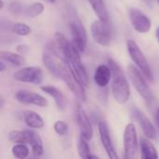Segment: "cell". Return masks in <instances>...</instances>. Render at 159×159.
Here are the masks:
<instances>
[{
  "mask_svg": "<svg viewBox=\"0 0 159 159\" xmlns=\"http://www.w3.org/2000/svg\"><path fill=\"white\" fill-rule=\"evenodd\" d=\"M69 26L74 45L80 52L85 51L88 43V34L83 23L77 17H72Z\"/></svg>",
  "mask_w": 159,
  "mask_h": 159,
  "instance_id": "7",
  "label": "cell"
},
{
  "mask_svg": "<svg viewBox=\"0 0 159 159\" xmlns=\"http://www.w3.org/2000/svg\"><path fill=\"white\" fill-rule=\"evenodd\" d=\"M54 130L60 136H65L68 133V125L61 120L56 121L54 124Z\"/></svg>",
  "mask_w": 159,
  "mask_h": 159,
  "instance_id": "27",
  "label": "cell"
},
{
  "mask_svg": "<svg viewBox=\"0 0 159 159\" xmlns=\"http://www.w3.org/2000/svg\"><path fill=\"white\" fill-rule=\"evenodd\" d=\"M12 31L15 34L20 35V36H26L29 35L32 33V29L30 26H28L25 23L22 22H16L12 25Z\"/></svg>",
  "mask_w": 159,
  "mask_h": 159,
  "instance_id": "25",
  "label": "cell"
},
{
  "mask_svg": "<svg viewBox=\"0 0 159 159\" xmlns=\"http://www.w3.org/2000/svg\"><path fill=\"white\" fill-rule=\"evenodd\" d=\"M13 78L19 82L39 85L43 80V72L40 67L28 66L18 70L13 75Z\"/></svg>",
  "mask_w": 159,
  "mask_h": 159,
  "instance_id": "8",
  "label": "cell"
},
{
  "mask_svg": "<svg viewBox=\"0 0 159 159\" xmlns=\"http://www.w3.org/2000/svg\"><path fill=\"white\" fill-rule=\"evenodd\" d=\"M96 14V16L102 20H109L108 11L106 9V7L103 3V0H88Z\"/></svg>",
  "mask_w": 159,
  "mask_h": 159,
  "instance_id": "19",
  "label": "cell"
},
{
  "mask_svg": "<svg viewBox=\"0 0 159 159\" xmlns=\"http://www.w3.org/2000/svg\"><path fill=\"white\" fill-rule=\"evenodd\" d=\"M44 10V5L40 2H35L33 3L30 6H25L24 11H23V16L26 18H35L39 16Z\"/></svg>",
  "mask_w": 159,
  "mask_h": 159,
  "instance_id": "22",
  "label": "cell"
},
{
  "mask_svg": "<svg viewBox=\"0 0 159 159\" xmlns=\"http://www.w3.org/2000/svg\"><path fill=\"white\" fill-rule=\"evenodd\" d=\"M140 148L142 152V157L144 159H156L158 157L157 151L154 144L150 142V139H142L140 143Z\"/></svg>",
  "mask_w": 159,
  "mask_h": 159,
  "instance_id": "17",
  "label": "cell"
},
{
  "mask_svg": "<svg viewBox=\"0 0 159 159\" xmlns=\"http://www.w3.org/2000/svg\"><path fill=\"white\" fill-rule=\"evenodd\" d=\"M155 120H156V123H157V127L159 128V107L157 109V111H156V114H155Z\"/></svg>",
  "mask_w": 159,
  "mask_h": 159,
  "instance_id": "28",
  "label": "cell"
},
{
  "mask_svg": "<svg viewBox=\"0 0 159 159\" xmlns=\"http://www.w3.org/2000/svg\"><path fill=\"white\" fill-rule=\"evenodd\" d=\"M157 2H158V4H159V0H157Z\"/></svg>",
  "mask_w": 159,
  "mask_h": 159,
  "instance_id": "34",
  "label": "cell"
},
{
  "mask_svg": "<svg viewBox=\"0 0 159 159\" xmlns=\"http://www.w3.org/2000/svg\"><path fill=\"white\" fill-rule=\"evenodd\" d=\"M0 3H1V7H0V8H1V9H3V7H4V2H3V0H0Z\"/></svg>",
  "mask_w": 159,
  "mask_h": 159,
  "instance_id": "31",
  "label": "cell"
},
{
  "mask_svg": "<svg viewBox=\"0 0 159 159\" xmlns=\"http://www.w3.org/2000/svg\"><path fill=\"white\" fill-rule=\"evenodd\" d=\"M124 143V152L125 157L128 159H135L138 157V135L136 127L133 123H129L127 125L124 130L123 137Z\"/></svg>",
  "mask_w": 159,
  "mask_h": 159,
  "instance_id": "6",
  "label": "cell"
},
{
  "mask_svg": "<svg viewBox=\"0 0 159 159\" xmlns=\"http://www.w3.org/2000/svg\"><path fill=\"white\" fill-rule=\"evenodd\" d=\"M0 58L1 60L14 66H20L25 63V59L20 54H17L11 51L2 50L0 52Z\"/></svg>",
  "mask_w": 159,
  "mask_h": 159,
  "instance_id": "18",
  "label": "cell"
},
{
  "mask_svg": "<svg viewBox=\"0 0 159 159\" xmlns=\"http://www.w3.org/2000/svg\"><path fill=\"white\" fill-rule=\"evenodd\" d=\"M156 35H157V38L158 39L159 41V27L157 28V33H156Z\"/></svg>",
  "mask_w": 159,
  "mask_h": 159,
  "instance_id": "30",
  "label": "cell"
},
{
  "mask_svg": "<svg viewBox=\"0 0 159 159\" xmlns=\"http://www.w3.org/2000/svg\"><path fill=\"white\" fill-rule=\"evenodd\" d=\"M3 105H4V100L3 98H1V107H3Z\"/></svg>",
  "mask_w": 159,
  "mask_h": 159,
  "instance_id": "32",
  "label": "cell"
},
{
  "mask_svg": "<svg viewBox=\"0 0 159 159\" xmlns=\"http://www.w3.org/2000/svg\"><path fill=\"white\" fill-rule=\"evenodd\" d=\"M76 121L79 128L80 136L88 141L91 140L93 137L92 125L86 111L80 105H77L76 108Z\"/></svg>",
  "mask_w": 159,
  "mask_h": 159,
  "instance_id": "10",
  "label": "cell"
},
{
  "mask_svg": "<svg viewBox=\"0 0 159 159\" xmlns=\"http://www.w3.org/2000/svg\"><path fill=\"white\" fill-rule=\"evenodd\" d=\"M129 16L132 27L139 33L145 34L150 31L152 26L151 20L140 9L132 7L129 11Z\"/></svg>",
  "mask_w": 159,
  "mask_h": 159,
  "instance_id": "9",
  "label": "cell"
},
{
  "mask_svg": "<svg viewBox=\"0 0 159 159\" xmlns=\"http://www.w3.org/2000/svg\"><path fill=\"white\" fill-rule=\"evenodd\" d=\"M16 99L23 104H32L39 107H47L48 105V102L45 97L29 90H19L16 93Z\"/></svg>",
  "mask_w": 159,
  "mask_h": 159,
  "instance_id": "11",
  "label": "cell"
},
{
  "mask_svg": "<svg viewBox=\"0 0 159 159\" xmlns=\"http://www.w3.org/2000/svg\"><path fill=\"white\" fill-rule=\"evenodd\" d=\"M77 152H78L79 157L82 158H89V156L91 155L90 148L88 144V140L84 139L81 136L77 143Z\"/></svg>",
  "mask_w": 159,
  "mask_h": 159,
  "instance_id": "23",
  "label": "cell"
},
{
  "mask_svg": "<svg viewBox=\"0 0 159 159\" xmlns=\"http://www.w3.org/2000/svg\"><path fill=\"white\" fill-rule=\"evenodd\" d=\"M91 35L96 43L102 47H108L112 42V28L109 20H94L91 23Z\"/></svg>",
  "mask_w": 159,
  "mask_h": 159,
  "instance_id": "5",
  "label": "cell"
},
{
  "mask_svg": "<svg viewBox=\"0 0 159 159\" xmlns=\"http://www.w3.org/2000/svg\"><path fill=\"white\" fill-rule=\"evenodd\" d=\"M112 78V72L109 65L101 64L99 65L94 73V81L97 86L101 88L106 87Z\"/></svg>",
  "mask_w": 159,
  "mask_h": 159,
  "instance_id": "14",
  "label": "cell"
},
{
  "mask_svg": "<svg viewBox=\"0 0 159 159\" xmlns=\"http://www.w3.org/2000/svg\"><path fill=\"white\" fill-rule=\"evenodd\" d=\"M127 47H128L129 54L131 60L136 64V66L143 72L144 76L149 81H153L154 80V75H153L151 67L149 65V62H148L146 57L144 56L143 52L141 50L138 44L134 40L129 39L127 42Z\"/></svg>",
  "mask_w": 159,
  "mask_h": 159,
  "instance_id": "3",
  "label": "cell"
},
{
  "mask_svg": "<svg viewBox=\"0 0 159 159\" xmlns=\"http://www.w3.org/2000/svg\"><path fill=\"white\" fill-rule=\"evenodd\" d=\"M132 115H133L134 118L140 124L144 135L148 139H156V137H157L156 128L153 125V123L150 121V119L146 116V115L143 112H142L140 109H138L137 107H134L132 109Z\"/></svg>",
  "mask_w": 159,
  "mask_h": 159,
  "instance_id": "12",
  "label": "cell"
},
{
  "mask_svg": "<svg viewBox=\"0 0 159 159\" xmlns=\"http://www.w3.org/2000/svg\"><path fill=\"white\" fill-rule=\"evenodd\" d=\"M143 72H141V70L132 65L129 64L128 66V75L132 83V85L134 86V88L136 89V90L138 91V93L146 101H152L154 98V94L152 89H150L149 85L147 84L145 78H144V75L142 74Z\"/></svg>",
  "mask_w": 159,
  "mask_h": 159,
  "instance_id": "4",
  "label": "cell"
},
{
  "mask_svg": "<svg viewBox=\"0 0 159 159\" xmlns=\"http://www.w3.org/2000/svg\"><path fill=\"white\" fill-rule=\"evenodd\" d=\"M7 66L5 64V61L1 60V62H0V72H4L6 70Z\"/></svg>",
  "mask_w": 159,
  "mask_h": 159,
  "instance_id": "29",
  "label": "cell"
},
{
  "mask_svg": "<svg viewBox=\"0 0 159 159\" xmlns=\"http://www.w3.org/2000/svg\"><path fill=\"white\" fill-rule=\"evenodd\" d=\"M48 1H49L50 3H55V1H56V0H48Z\"/></svg>",
  "mask_w": 159,
  "mask_h": 159,
  "instance_id": "33",
  "label": "cell"
},
{
  "mask_svg": "<svg viewBox=\"0 0 159 159\" xmlns=\"http://www.w3.org/2000/svg\"><path fill=\"white\" fill-rule=\"evenodd\" d=\"M40 89L42 91L46 92L47 94H48L49 96H51L54 99V101L60 110L62 111L66 108L67 100H66L64 94L60 89H58L57 88H55L53 86H42Z\"/></svg>",
  "mask_w": 159,
  "mask_h": 159,
  "instance_id": "15",
  "label": "cell"
},
{
  "mask_svg": "<svg viewBox=\"0 0 159 159\" xmlns=\"http://www.w3.org/2000/svg\"><path fill=\"white\" fill-rule=\"evenodd\" d=\"M108 65L112 72V92L114 98L119 103H126L130 97V88L126 75L113 59L108 60Z\"/></svg>",
  "mask_w": 159,
  "mask_h": 159,
  "instance_id": "2",
  "label": "cell"
},
{
  "mask_svg": "<svg viewBox=\"0 0 159 159\" xmlns=\"http://www.w3.org/2000/svg\"><path fill=\"white\" fill-rule=\"evenodd\" d=\"M29 144L32 146L33 154L35 157H41L44 153L43 143L40 136L34 130H30V142Z\"/></svg>",
  "mask_w": 159,
  "mask_h": 159,
  "instance_id": "20",
  "label": "cell"
},
{
  "mask_svg": "<svg viewBox=\"0 0 159 159\" xmlns=\"http://www.w3.org/2000/svg\"><path fill=\"white\" fill-rule=\"evenodd\" d=\"M24 7H25V5L21 4V3L19 2V1L11 2V3L8 5V10H9L13 15H16V16H21V15L23 16Z\"/></svg>",
  "mask_w": 159,
  "mask_h": 159,
  "instance_id": "26",
  "label": "cell"
},
{
  "mask_svg": "<svg viewBox=\"0 0 159 159\" xmlns=\"http://www.w3.org/2000/svg\"><path fill=\"white\" fill-rule=\"evenodd\" d=\"M43 62L50 73L61 79L68 86L69 89L79 101H86L85 87L75 78L63 59L46 48L43 53Z\"/></svg>",
  "mask_w": 159,
  "mask_h": 159,
  "instance_id": "1",
  "label": "cell"
},
{
  "mask_svg": "<svg viewBox=\"0 0 159 159\" xmlns=\"http://www.w3.org/2000/svg\"><path fill=\"white\" fill-rule=\"evenodd\" d=\"M8 139L14 143L29 144L30 130H12L8 134Z\"/></svg>",
  "mask_w": 159,
  "mask_h": 159,
  "instance_id": "21",
  "label": "cell"
},
{
  "mask_svg": "<svg viewBox=\"0 0 159 159\" xmlns=\"http://www.w3.org/2000/svg\"><path fill=\"white\" fill-rule=\"evenodd\" d=\"M22 117H23V121L25 122V124L31 129H38L44 127L43 118L38 113L34 111H31V110L24 111L22 114Z\"/></svg>",
  "mask_w": 159,
  "mask_h": 159,
  "instance_id": "16",
  "label": "cell"
},
{
  "mask_svg": "<svg viewBox=\"0 0 159 159\" xmlns=\"http://www.w3.org/2000/svg\"><path fill=\"white\" fill-rule=\"evenodd\" d=\"M98 128H99V133H100L101 142H102V146L105 149L108 157L112 159H116L118 157L116 155V152L115 147L113 145V143L111 141L110 132H109V129H108L107 124L105 122L102 121V122L99 123Z\"/></svg>",
  "mask_w": 159,
  "mask_h": 159,
  "instance_id": "13",
  "label": "cell"
},
{
  "mask_svg": "<svg viewBox=\"0 0 159 159\" xmlns=\"http://www.w3.org/2000/svg\"><path fill=\"white\" fill-rule=\"evenodd\" d=\"M12 155L17 158H26L29 156V148L25 143H16L11 148Z\"/></svg>",
  "mask_w": 159,
  "mask_h": 159,
  "instance_id": "24",
  "label": "cell"
}]
</instances>
